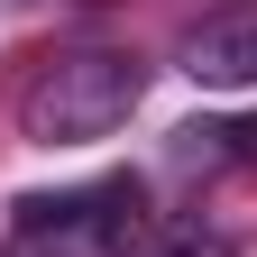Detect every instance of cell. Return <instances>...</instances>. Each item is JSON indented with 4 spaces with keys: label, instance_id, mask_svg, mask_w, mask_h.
I'll list each match as a JSON object with an SVG mask.
<instances>
[{
    "label": "cell",
    "instance_id": "cell-1",
    "mask_svg": "<svg viewBox=\"0 0 257 257\" xmlns=\"http://www.w3.org/2000/svg\"><path fill=\"white\" fill-rule=\"evenodd\" d=\"M147 64L128 46H64L19 83V138L28 147H92L138 110Z\"/></svg>",
    "mask_w": 257,
    "mask_h": 257
},
{
    "label": "cell",
    "instance_id": "cell-2",
    "mask_svg": "<svg viewBox=\"0 0 257 257\" xmlns=\"http://www.w3.org/2000/svg\"><path fill=\"white\" fill-rule=\"evenodd\" d=\"M138 230H147V193L128 175H101V184L28 193L10 211V248L0 257H128Z\"/></svg>",
    "mask_w": 257,
    "mask_h": 257
},
{
    "label": "cell",
    "instance_id": "cell-3",
    "mask_svg": "<svg viewBox=\"0 0 257 257\" xmlns=\"http://www.w3.org/2000/svg\"><path fill=\"white\" fill-rule=\"evenodd\" d=\"M175 64H184L202 92H248V83H257V0H230V10L193 19L184 46H175Z\"/></svg>",
    "mask_w": 257,
    "mask_h": 257
},
{
    "label": "cell",
    "instance_id": "cell-4",
    "mask_svg": "<svg viewBox=\"0 0 257 257\" xmlns=\"http://www.w3.org/2000/svg\"><path fill=\"white\" fill-rule=\"evenodd\" d=\"M175 156H184V166H230V156H257V119H239V128H175Z\"/></svg>",
    "mask_w": 257,
    "mask_h": 257
},
{
    "label": "cell",
    "instance_id": "cell-5",
    "mask_svg": "<svg viewBox=\"0 0 257 257\" xmlns=\"http://www.w3.org/2000/svg\"><path fill=\"white\" fill-rule=\"evenodd\" d=\"M166 257H239L220 230H184V239H166Z\"/></svg>",
    "mask_w": 257,
    "mask_h": 257
}]
</instances>
